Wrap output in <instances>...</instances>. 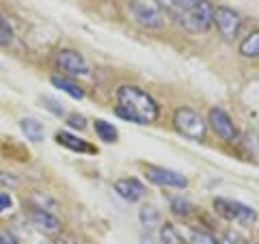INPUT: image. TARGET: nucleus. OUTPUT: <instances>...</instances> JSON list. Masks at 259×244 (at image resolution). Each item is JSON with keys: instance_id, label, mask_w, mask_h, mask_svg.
Instances as JSON below:
<instances>
[{"instance_id": "5701e85b", "label": "nucleus", "mask_w": 259, "mask_h": 244, "mask_svg": "<svg viewBox=\"0 0 259 244\" xmlns=\"http://www.w3.org/2000/svg\"><path fill=\"white\" fill-rule=\"evenodd\" d=\"M173 3V7L175 9H180L182 13H186V11H190V9H194V7H197L201 0H171Z\"/></svg>"}, {"instance_id": "f03ea898", "label": "nucleus", "mask_w": 259, "mask_h": 244, "mask_svg": "<svg viewBox=\"0 0 259 244\" xmlns=\"http://www.w3.org/2000/svg\"><path fill=\"white\" fill-rule=\"evenodd\" d=\"M127 13H130V18L139 24V26L147 28V30L164 28V13H162L156 5L141 3V0H130Z\"/></svg>"}, {"instance_id": "9b49d317", "label": "nucleus", "mask_w": 259, "mask_h": 244, "mask_svg": "<svg viewBox=\"0 0 259 244\" xmlns=\"http://www.w3.org/2000/svg\"><path fill=\"white\" fill-rule=\"evenodd\" d=\"M30 221L35 223L37 229H41L44 233H56L61 229V221L52 212H46L41 208H32L30 210Z\"/></svg>"}, {"instance_id": "20e7f679", "label": "nucleus", "mask_w": 259, "mask_h": 244, "mask_svg": "<svg viewBox=\"0 0 259 244\" xmlns=\"http://www.w3.org/2000/svg\"><path fill=\"white\" fill-rule=\"evenodd\" d=\"M180 24L190 32H205L214 24V7L209 0H201L194 9L182 13Z\"/></svg>"}, {"instance_id": "4468645a", "label": "nucleus", "mask_w": 259, "mask_h": 244, "mask_svg": "<svg viewBox=\"0 0 259 244\" xmlns=\"http://www.w3.org/2000/svg\"><path fill=\"white\" fill-rule=\"evenodd\" d=\"M20 128H22V132L26 134L28 141H32V143H41L44 136H46V130H44V126L39 124L37 119H30V117L22 119L20 121Z\"/></svg>"}, {"instance_id": "0eeeda50", "label": "nucleus", "mask_w": 259, "mask_h": 244, "mask_svg": "<svg viewBox=\"0 0 259 244\" xmlns=\"http://www.w3.org/2000/svg\"><path fill=\"white\" fill-rule=\"evenodd\" d=\"M207 124L212 126V130L223 138V141H227V143L236 141L238 130H236V126H233L231 117L227 115L223 108H212V110H209L207 112Z\"/></svg>"}, {"instance_id": "412c9836", "label": "nucleus", "mask_w": 259, "mask_h": 244, "mask_svg": "<svg viewBox=\"0 0 259 244\" xmlns=\"http://www.w3.org/2000/svg\"><path fill=\"white\" fill-rule=\"evenodd\" d=\"M190 242H192V244H221V242H218V240L214 238L212 233L197 231V229H194V231L190 233Z\"/></svg>"}, {"instance_id": "dca6fc26", "label": "nucleus", "mask_w": 259, "mask_h": 244, "mask_svg": "<svg viewBox=\"0 0 259 244\" xmlns=\"http://www.w3.org/2000/svg\"><path fill=\"white\" fill-rule=\"evenodd\" d=\"M240 54L246 59H257L259 56V30L250 32V35L240 44Z\"/></svg>"}, {"instance_id": "bb28decb", "label": "nucleus", "mask_w": 259, "mask_h": 244, "mask_svg": "<svg viewBox=\"0 0 259 244\" xmlns=\"http://www.w3.org/2000/svg\"><path fill=\"white\" fill-rule=\"evenodd\" d=\"M0 244H20L15 240V235L9 233V231H0Z\"/></svg>"}, {"instance_id": "7ed1b4c3", "label": "nucleus", "mask_w": 259, "mask_h": 244, "mask_svg": "<svg viewBox=\"0 0 259 244\" xmlns=\"http://www.w3.org/2000/svg\"><path fill=\"white\" fill-rule=\"evenodd\" d=\"M173 124H175V130L182 132L184 136L192 138V141H203L205 138V121L199 112H194L190 108H177L173 112Z\"/></svg>"}, {"instance_id": "aec40b11", "label": "nucleus", "mask_w": 259, "mask_h": 244, "mask_svg": "<svg viewBox=\"0 0 259 244\" xmlns=\"http://www.w3.org/2000/svg\"><path fill=\"white\" fill-rule=\"evenodd\" d=\"M171 208H173V212H175L177 216H188L190 210H192V206H190V203L186 201L184 197H175V199L171 201Z\"/></svg>"}, {"instance_id": "1a4fd4ad", "label": "nucleus", "mask_w": 259, "mask_h": 244, "mask_svg": "<svg viewBox=\"0 0 259 244\" xmlns=\"http://www.w3.org/2000/svg\"><path fill=\"white\" fill-rule=\"evenodd\" d=\"M147 180L158 186H173V188H186L188 180L177 173V171L164 169V167H147Z\"/></svg>"}, {"instance_id": "6e6552de", "label": "nucleus", "mask_w": 259, "mask_h": 244, "mask_svg": "<svg viewBox=\"0 0 259 244\" xmlns=\"http://www.w3.org/2000/svg\"><path fill=\"white\" fill-rule=\"evenodd\" d=\"M56 65L69 76H87L89 74V65L84 61V56L76 50H61L56 54Z\"/></svg>"}, {"instance_id": "a878e982", "label": "nucleus", "mask_w": 259, "mask_h": 244, "mask_svg": "<svg viewBox=\"0 0 259 244\" xmlns=\"http://www.w3.org/2000/svg\"><path fill=\"white\" fill-rule=\"evenodd\" d=\"M13 206V199L9 192H0V212H5V210H9Z\"/></svg>"}, {"instance_id": "cd10ccee", "label": "nucleus", "mask_w": 259, "mask_h": 244, "mask_svg": "<svg viewBox=\"0 0 259 244\" xmlns=\"http://www.w3.org/2000/svg\"><path fill=\"white\" fill-rule=\"evenodd\" d=\"M143 244H156V240H153V235H149V233H147V238L143 235Z\"/></svg>"}, {"instance_id": "c85d7f7f", "label": "nucleus", "mask_w": 259, "mask_h": 244, "mask_svg": "<svg viewBox=\"0 0 259 244\" xmlns=\"http://www.w3.org/2000/svg\"><path fill=\"white\" fill-rule=\"evenodd\" d=\"M54 244H69V242H67V240H56Z\"/></svg>"}, {"instance_id": "ddd939ff", "label": "nucleus", "mask_w": 259, "mask_h": 244, "mask_svg": "<svg viewBox=\"0 0 259 244\" xmlns=\"http://www.w3.org/2000/svg\"><path fill=\"white\" fill-rule=\"evenodd\" d=\"M50 83H52L56 89H61L63 93H67L69 97H74V100H82V97H84L82 87H78L74 80H69V78H65V76H52Z\"/></svg>"}, {"instance_id": "4be33fe9", "label": "nucleus", "mask_w": 259, "mask_h": 244, "mask_svg": "<svg viewBox=\"0 0 259 244\" xmlns=\"http://www.w3.org/2000/svg\"><path fill=\"white\" fill-rule=\"evenodd\" d=\"M41 102H44V106L52 112V115H56V117H63V115H65L63 104H59L56 100H52V97H41Z\"/></svg>"}, {"instance_id": "393cba45", "label": "nucleus", "mask_w": 259, "mask_h": 244, "mask_svg": "<svg viewBox=\"0 0 259 244\" xmlns=\"http://www.w3.org/2000/svg\"><path fill=\"white\" fill-rule=\"evenodd\" d=\"M221 244H246V240L236 231H227L225 233V242H221Z\"/></svg>"}, {"instance_id": "f257e3e1", "label": "nucleus", "mask_w": 259, "mask_h": 244, "mask_svg": "<svg viewBox=\"0 0 259 244\" xmlns=\"http://www.w3.org/2000/svg\"><path fill=\"white\" fill-rule=\"evenodd\" d=\"M117 102H119V106L123 110L132 112V115L139 119V126H149L160 115V108H158L156 100H153L149 93H145L143 89L132 87V85L119 87Z\"/></svg>"}, {"instance_id": "9d476101", "label": "nucleus", "mask_w": 259, "mask_h": 244, "mask_svg": "<svg viewBox=\"0 0 259 244\" xmlns=\"http://www.w3.org/2000/svg\"><path fill=\"white\" fill-rule=\"evenodd\" d=\"M115 192L121 199L134 203V201H141L145 197V186L136 180V177H125V180L115 182Z\"/></svg>"}, {"instance_id": "b1692460", "label": "nucleus", "mask_w": 259, "mask_h": 244, "mask_svg": "<svg viewBox=\"0 0 259 244\" xmlns=\"http://www.w3.org/2000/svg\"><path fill=\"white\" fill-rule=\"evenodd\" d=\"M67 124H69V128H74V130H84L87 128V119L82 115H78V112H74V115L67 117Z\"/></svg>"}, {"instance_id": "f8f14e48", "label": "nucleus", "mask_w": 259, "mask_h": 244, "mask_svg": "<svg viewBox=\"0 0 259 244\" xmlns=\"http://www.w3.org/2000/svg\"><path fill=\"white\" fill-rule=\"evenodd\" d=\"M56 143L63 145V147H67L71 151H80V153H95V147H91V145H87L82 138H78L74 134L69 132H59L56 134Z\"/></svg>"}, {"instance_id": "f3484780", "label": "nucleus", "mask_w": 259, "mask_h": 244, "mask_svg": "<svg viewBox=\"0 0 259 244\" xmlns=\"http://www.w3.org/2000/svg\"><path fill=\"white\" fill-rule=\"evenodd\" d=\"M160 240L162 244H184L182 233L177 231V227L173 223H164L160 227Z\"/></svg>"}, {"instance_id": "39448f33", "label": "nucleus", "mask_w": 259, "mask_h": 244, "mask_svg": "<svg viewBox=\"0 0 259 244\" xmlns=\"http://www.w3.org/2000/svg\"><path fill=\"white\" fill-rule=\"evenodd\" d=\"M214 24L225 39H236L242 28V18L233 9H229V7L218 5L214 7Z\"/></svg>"}, {"instance_id": "2eb2a0df", "label": "nucleus", "mask_w": 259, "mask_h": 244, "mask_svg": "<svg viewBox=\"0 0 259 244\" xmlns=\"http://www.w3.org/2000/svg\"><path fill=\"white\" fill-rule=\"evenodd\" d=\"M95 132H97V136H100V141H104V143H115L119 138L117 128L112 124H108V121H104V119H95Z\"/></svg>"}, {"instance_id": "a211bd4d", "label": "nucleus", "mask_w": 259, "mask_h": 244, "mask_svg": "<svg viewBox=\"0 0 259 244\" xmlns=\"http://www.w3.org/2000/svg\"><path fill=\"white\" fill-rule=\"evenodd\" d=\"M139 221L143 223V227H147V229H151V227H156L160 223V212L156 206H143L141 212H139Z\"/></svg>"}, {"instance_id": "6ab92c4d", "label": "nucleus", "mask_w": 259, "mask_h": 244, "mask_svg": "<svg viewBox=\"0 0 259 244\" xmlns=\"http://www.w3.org/2000/svg\"><path fill=\"white\" fill-rule=\"evenodd\" d=\"M13 42V28L3 15H0V46H9Z\"/></svg>"}, {"instance_id": "423d86ee", "label": "nucleus", "mask_w": 259, "mask_h": 244, "mask_svg": "<svg viewBox=\"0 0 259 244\" xmlns=\"http://www.w3.org/2000/svg\"><path fill=\"white\" fill-rule=\"evenodd\" d=\"M214 208L216 212L229 218V221H242V223H248V221H255L257 212L253 208L244 206L240 201H229V199H214Z\"/></svg>"}]
</instances>
